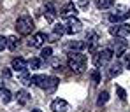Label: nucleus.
Here are the masks:
<instances>
[{"label": "nucleus", "instance_id": "obj_1", "mask_svg": "<svg viewBox=\"0 0 130 112\" xmlns=\"http://www.w3.org/2000/svg\"><path fill=\"white\" fill-rule=\"evenodd\" d=\"M32 84H35L37 88H41L46 93H53L58 86V79L56 77H51V75H44V74H39V75H34L32 77Z\"/></svg>", "mask_w": 130, "mask_h": 112}, {"label": "nucleus", "instance_id": "obj_2", "mask_svg": "<svg viewBox=\"0 0 130 112\" xmlns=\"http://www.w3.org/2000/svg\"><path fill=\"white\" fill-rule=\"evenodd\" d=\"M69 68L76 74L85 72L86 68V54H83L81 51H70L69 53Z\"/></svg>", "mask_w": 130, "mask_h": 112}, {"label": "nucleus", "instance_id": "obj_3", "mask_svg": "<svg viewBox=\"0 0 130 112\" xmlns=\"http://www.w3.org/2000/svg\"><path fill=\"white\" fill-rule=\"evenodd\" d=\"M112 49L111 47H104V49H100V51H97L95 53V56H93V63H95V67L100 68V67H106L109 65V61L112 60Z\"/></svg>", "mask_w": 130, "mask_h": 112}, {"label": "nucleus", "instance_id": "obj_4", "mask_svg": "<svg viewBox=\"0 0 130 112\" xmlns=\"http://www.w3.org/2000/svg\"><path fill=\"white\" fill-rule=\"evenodd\" d=\"M34 28H35V25H34V19H32L30 16H21V18H18V21H16V30H18L20 35H30V33L34 32Z\"/></svg>", "mask_w": 130, "mask_h": 112}, {"label": "nucleus", "instance_id": "obj_5", "mask_svg": "<svg viewBox=\"0 0 130 112\" xmlns=\"http://www.w3.org/2000/svg\"><path fill=\"white\" fill-rule=\"evenodd\" d=\"M109 33L112 37H128L130 35V25L128 23H116L114 26H109Z\"/></svg>", "mask_w": 130, "mask_h": 112}, {"label": "nucleus", "instance_id": "obj_6", "mask_svg": "<svg viewBox=\"0 0 130 112\" xmlns=\"http://www.w3.org/2000/svg\"><path fill=\"white\" fill-rule=\"evenodd\" d=\"M127 47H128V44H127L125 37H116V40L112 42V47H111V49H112V54H114L116 58H120V56L125 54Z\"/></svg>", "mask_w": 130, "mask_h": 112}, {"label": "nucleus", "instance_id": "obj_7", "mask_svg": "<svg viewBox=\"0 0 130 112\" xmlns=\"http://www.w3.org/2000/svg\"><path fill=\"white\" fill-rule=\"evenodd\" d=\"M128 9L127 7H123V5H120V7H116L111 14H109V21L111 23H120V21H123L125 18H128Z\"/></svg>", "mask_w": 130, "mask_h": 112}, {"label": "nucleus", "instance_id": "obj_8", "mask_svg": "<svg viewBox=\"0 0 130 112\" xmlns=\"http://www.w3.org/2000/svg\"><path fill=\"white\" fill-rule=\"evenodd\" d=\"M65 30H67L69 35H76V33H79V32L83 30V23L79 21L76 16H74V18H69V21L65 25Z\"/></svg>", "mask_w": 130, "mask_h": 112}, {"label": "nucleus", "instance_id": "obj_9", "mask_svg": "<svg viewBox=\"0 0 130 112\" xmlns=\"http://www.w3.org/2000/svg\"><path fill=\"white\" fill-rule=\"evenodd\" d=\"M51 110L53 112H70V105L65 102L63 98H56L51 102Z\"/></svg>", "mask_w": 130, "mask_h": 112}, {"label": "nucleus", "instance_id": "obj_10", "mask_svg": "<svg viewBox=\"0 0 130 112\" xmlns=\"http://www.w3.org/2000/svg\"><path fill=\"white\" fill-rule=\"evenodd\" d=\"M77 14V5H74L72 2H69V4H65L63 7H62V11H60V16L65 18V19H69V18H74Z\"/></svg>", "mask_w": 130, "mask_h": 112}, {"label": "nucleus", "instance_id": "obj_11", "mask_svg": "<svg viewBox=\"0 0 130 112\" xmlns=\"http://www.w3.org/2000/svg\"><path fill=\"white\" fill-rule=\"evenodd\" d=\"M56 5L53 4V2H47L46 4V7H44V18H46V21L53 23L55 21V18H56Z\"/></svg>", "mask_w": 130, "mask_h": 112}, {"label": "nucleus", "instance_id": "obj_12", "mask_svg": "<svg viewBox=\"0 0 130 112\" xmlns=\"http://www.w3.org/2000/svg\"><path fill=\"white\" fill-rule=\"evenodd\" d=\"M46 33L44 32H37V33H34L32 35V39H30V47H42L44 46V42H46Z\"/></svg>", "mask_w": 130, "mask_h": 112}, {"label": "nucleus", "instance_id": "obj_13", "mask_svg": "<svg viewBox=\"0 0 130 112\" xmlns=\"http://www.w3.org/2000/svg\"><path fill=\"white\" fill-rule=\"evenodd\" d=\"M26 67H28V65H26V60H25V58H14V60H12V65H11V68H12L14 72H18V74H20V72H25Z\"/></svg>", "mask_w": 130, "mask_h": 112}, {"label": "nucleus", "instance_id": "obj_14", "mask_svg": "<svg viewBox=\"0 0 130 112\" xmlns=\"http://www.w3.org/2000/svg\"><path fill=\"white\" fill-rule=\"evenodd\" d=\"M14 98H16V102H18L20 105H26V103L30 102V98H32V96H30V93H28V91L20 89L16 95H14Z\"/></svg>", "mask_w": 130, "mask_h": 112}, {"label": "nucleus", "instance_id": "obj_15", "mask_svg": "<svg viewBox=\"0 0 130 112\" xmlns=\"http://www.w3.org/2000/svg\"><path fill=\"white\" fill-rule=\"evenodd\" d=\"M85 44H86V49L93 51L97 47V44H99V35L97 33H90L86 39H85Z\"/></svg>", "mask_w": 130, "mask_h": 112}, {"label": "nucleus", "instance_id": "obj_16", "mask_svg": "<svg viewBox=\"0 0 130 112\" xmlns=\"http://www.w3.org/2000/svg\"><path fill=\"white\" fill-rule=\"evenodd\" d=\"M67 49L69 51H83V49H86V44H85V40H72L70 44H67Z\"/></svg>", "mask_w": 130, "mask_h": 112}, {"label": "nucleus", "instance_id": "obj_17", "mask_svg": "<svg viewBox=\"0 0 130 112\" xmlns=\"http://www.w3.org/2000/svg\"><path fill=\"white\" fill-rule=\"evenodd\" d=\"M121 70H123V65H121L120 61H116V63H112V65L109 67V75H111V77H116V75L121 74Z\"/></svg>", "mask_w": 130, "mask_h": 112}, {"label": "nucleus", "instance_id": "obj_18", "mask_svg": "<svg viewBox=\"0 0 130 112\" xmlns=\"http://www.w3.org/2000/svg\"><path fill=\"white\" fill-rule=\"evenodd\" d=\"M18 46H20V40H18V37H16V35L7 37V49H9V51H16V49H18Z\"/></svg>", "mask_w": 130, "mask_h": 112}, {"label": "nucleus", "instance_id": "obj_19", "mask_svg": "<svg viewBox=\"0 0 130 112\" xmlns=\"http://www.w3.org/2000/svg\"><path fill=\"white\" fill-rule=\"evenodd\" d=\"M63 33H67L65 25L63 23H55V26H53V35H55V37H62Z\"/></svg>", "mask_w": 130, "mask_h": 112}, {"label": "nucleus", "instance_id": "obj_20", "mask_svg": "<svg viewBox=\"0 0 130 112\" xmlns=\"http://www.w3.org/2000/svg\"><path fill=\"white\" fill-rule=\"evenodd\" d=\"M0 100H2L4 103H9V102L12 100V93L9 89H5V88H2V89H0Z\"/></svg>", "mask_w": 130, "mask_h": 112}, {"label": "nucleus", "instance_id": "obj_21", "mask_svg": "<svg viewBox=\"0 0 130 112\" xmlns=\"http://www.w3.org/2000/svg\"><path fill=\"white\" fill-rule=\"evenodd\" d=\"M20 82H21L23 86H30L32 84V75H28L26 70L25 72H20Z\"/></svg>", "mask_w": 130, "mask_h": 112}, {"label": "nucleus", "instance_id": "obj_22", "mask_svg": "<svg viewBox=\"0 0 130 112\" xmlns=\"http://www.w3.org/2000/svg\"><path fill=\"white\" fill-rule=\"evenodd\" d=\"M107 100H109V93H107V91H102V93L99 95V98H97V105L102 107V105L107 103Z\"/></svg>", "mask_w": 130, "mask_h": 112}, {"label": "nucleus", "instance_id": "obj_23", "mask_svg": "<svg viewBox=\"0 0 130 112\" xmlns=\"http://www.w3.org/2000/svg\"><path fill=\"white\" fill-rule=\"evenodd\" d=\"M26 65L32 68V70H37V68H41V65H42V60H41V58H32Z\"/></svg>", "mask_w": 130, "mask_h": 112}, {"label": "nucleus", "instance_id": "obj_24", "mask_svg": "<svg viewBox=\"0 0 130 112\" xmlns=\"http://www.w3.org/2000/svg\"><path fill=\"white\" fill-rule=\"evenodd\" d=\"M51 56H53V49H51L49 46H47V47H42V51H41V58H42V60H49Z\"/></svg>", "mask_w": 130, "mask_h": 112}, {"label": "nucleus", "instance_id": "obj_25", "mask_svg": "<svg viewBox=\"0 0 130 112\" xmlns=\"http://www.w3.org/2000/svg\"><path fill=\"white\" fill-rule=\"evenodd\" d=\"M95 2H97L99 9H109L112 5V0H95Z\"/></svg>", "mask_w": 130, "mask_h": 112}, {"label": "nucleus", "instance_id": "obj_26", "mask_svg": "<svg viewBox=\"0 0 130 112\" xmlns=\"http://www.w3.org/2000/svg\"><path fill=\"white\" fill-rule=\"evenodd\" d=\"M91 81H93V84H99L100 82V70L99 68H95L91 72Z\"/></svg>", "mask_w": 130, "mask_h": 112}, {"label": "nucleus", "instance_id": "obj_27", "mask_svg": "<svg viewBox=\"0 0 130 112\" xmlns=\"http://www.w3.org/2000/svg\"><path fill=\"white\" fill-rule=\"evenodd\" d=\"M116 91H118V96H120V100H121V102H125V100H127V91L123 89L121 86H116Z\"/></svg>", "mask_w": 130, "mask_h": 112}, {"label": "nucleus", "instance_id": "obj_28", "mask_svg": "<svg viewBox=\"0 0 130 112\" xmlns=\"http://www.w3.org/2000/svg\"><path fill=\"white\" fill-rule=\"evenodd\" d=\"M4 49H7V37L0 35V51H4Z\"/></svg>", "mask_w": 130, "mask_h": 112}, {"label": "nucleus", "instance_id": "obj_29", "mask_svg": "<svg viewBox=\"0 0 130 112\" xmlns=\"http://www.w3.org/2000/svg\"><path fill=\"white\" fill-rule=\"evenodd\" d=\"M88 4H90V0H77V7H81V9H86Z\"/></svg>", "mask_w": 130, "mask_h": 112}, {"label": "nucleus", "instance_id": "obj_30", "mask_svg": "<svg viewBox=\"0 0 130 112\" xmlns=\"http://www.w3.org/2000/svg\"><path fill=\"white\" fill-rule=\"evenodd\" d=\"M2 77H4V79H11V70H9V68H4V70H2Z\"/></svg>", "mask_w": 130, "mask_h": 112}, {"label": "nucleus", "instance_id": "obj_31", "mask_svg": "<svg viewBox=\"0 0 130 112\" xmlns=\"http://www.w3.org/2000/svg\"><path fill=\"white\" fill-rule=\"evenodd\" d=\"M32 112H42V110H41V109H34Z\"/></svg>", "mask_w": 130, "mask_h": 112}, {"label": "nucleus", "instance_id": "obj_32", "mask_svg": "<svg viewBox=\"0 0 130 112\" xmlns=\"http://www.w3.org/2000/svg\"><path fill=\"white\" fill-rule=\"evenodd\" d=\"M127 67H128V70H130V58H128V63H127Z\"/></svg>", "mask_w": 130, "mask_h": 112}, {"label": "nucleus", "instance_id": "obj_33", "mask_svg": "<svg viewBox=\"0 0 130 112\" xmlns=\"http://www.w3.org/2000/svg\"><path fill=\"white\" fill-rule=\"evenodd\" d=\"M2 88H4V84H2V82H0V89H2Z\"/></svg>", "mask_w": 130, "mask_h": 112}]
</instances>
